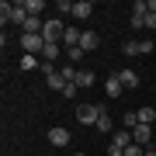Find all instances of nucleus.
I'll use <instances>...</instances> for the list:
<instances>
[{
    "label": "nucleus",
    "mask_w": 156,
    "mask_h": 156,
    "mask_svg": "<svg viewBox=\"0 0 156 156\" xmlns=\"http://www.w3.org/2000/svg\"><path fill=\"white\" fill-rule=\"evenodd\" d=\"M24 17H28V11H24V4H0V21L4 24H24Z\"/></svg>",
    "instance_id": "obj_1"
},
{
    "label": "nucleus",
    "mask_w": 156,
    "mask_h": 156,
    "mask_svg": "<svg viewBox=\"0 0 156 156\" xmlns=\"http://www.w3.org/2000/svg\"><path fill=\"white\" fill-rule=\"evenodd\" d=\"M135 139H132V132L128 128H118V132L111 135V146H108V156H125V149L132 146Z\"/></svg>",
    "instance_id": "obj_2"
},
{
    "label": "nucleus",
    "mask_w": 156,
    "mask_h": 156,
    "mask_svg": "<svg viewBox=\"0 0 156 156\" xmlns=\"http://www.w3.org/2000/svg\"><path fill=\"white\" fill-rule=\"evenodd\" d=\"M17 45H21V52H24V56H38V59H42L45 38H42V35H21V38H17Z\"/></svg>",
    "instance_id": "obj_3"
},
{
    "label": "nucleus",
    "mask_w": 156,
    "mask_h": 156,
    "mask_svg": "<svg viewBox=\"0 0 156 156\" xmlns=\"http://www.w3.org/2000/svg\"><path fill=\"white\" fill-rule=\"evenodd\" d=\"M101 115H104L101 104H76V122H80V125H97Z\"/></svg>",
    "instance_id": "obj_4"
},
{
    "label": "nucleus",
    "mask_w": 156,
    "mask_h": 156,
    "mask_svg": "<svg viewBox=\"0 0 156 156\" xmlns=\"http://www.w3.org/2000/svg\"><path fill=\"white\" fill-rule=\"evenodd\" d=\"M62 35H66V24H62L59 17H49V21H45V28H42V38H45V42H59V45H62Z\"/></svg>",
    "instance_id": "obj_5"
},
{
    "label": "nucleus",
    "mask_w": 156,
    "mask_h": 156,
    "mask_svg": "<svg viewBox=\"0 0 156 156\" xmlns=\"http://www.w3.org/2000/svg\"><path fill=\"white\" fill-rule=\"evenodd\" d=\"M132 139H135V146H153V125H135Z\"/></svg>",
    "instance_id": "obj_6"
},
{
    "label": "nucleus",
    "mask_w": 156,
    "mask_h": 156,
    "mask_svg": "<svg viewBox=\"0 0 156 156\" xmlns=\"http://www.w3.org/2000/svg\"><path fill=\"white\" fill-rule=\"evenodd\" d=\"M146 11H149V4H135L132 7V17H128V24H132V28H146Z\"/></svg>",
    "instance_id": "obj_7"
},
{
    "label": "nucleus",
    "mask_w": 156,
    "mask_h": 156,
    "mask_svg": "<svg viewBox=\"0 0 156 156\" xmlns=\"http://www.w3.org/2000/svg\"><path fill=\"white\" fill-rule=\"evenodd\" d=\"M49 142H52V146H59V149H62V146H69V132H66L62 125L49 128Z\"/></svg>",
    "instance_id": "obj_8"
},
{
    "label": "nucleus",
    "mask_w": 156,
    "mask_h": 156,
    "mask_svg": "<svg viewBox=\"0 0 156 156\" xmlns=\"http://www.w3.org/2000/svg\"><path fill=\"white\" fill-rule=\"evenodd\" d=\"M59 49H62L59 42H45V49H42V62H52V66H56V59H59Z\"/></svg>",
    "instance_id": "obj_9"
},
{
    "label": "nucleus",
    "mask_w": 156,
    "mask_h": 156,
    "mask_svg": "<svg viewBox=\"0 0 156 156\" xmlns=\"http://www.w3.org/2000/svg\"><path fill=\"white\" fill-rule=\"evenodd\" d=\"M118 80H122L125 90H135V87H139V73H135V69H122V73H118Z\"/></svg>",
    "instance_id": "obj_10"
},
{
    "label": "nucleus",
    "mask_w": 156,
    "mask_h": 156,
    "mask_svg": "<svg viewBox=\"0 0 156 156\" xmlns=\"http://www.w3.org/2000/svg\"><path fill=\"white\" fill-rule=\"evenodd\" d=\"M122 80H118V73H111V76H108V83H104V94L108 97H122Z\"/></svg>",
    "instance_id": "obj_11"
},
{
    "label": "nucleus",
    "mask_w": 156,
    "mask_h": 156,
    "mask_svg": "<svg viewBox=\"0 0 156 156\" xmlns=\"http://www.w3.org/2000/svg\"><path fill=\"white\" fill-rule=\"evenodd\" d=\"M97 45H101V35H97V31H83V38H80V49H83V52H94Z\"/></svg>",
    "instance_id": "obj_12"
},
{
    "label": "nucleus",
    "mask_w": 156,
    "mask_h": 156,
    "mask_svg": "<svg viewBox=\"0 0 156 156\" xmlns=\"http://www.w3.org/2000/svg\"><path fill=\"white\" fill-rule=\"evenodd\" d=\"M90 14H94V4H90V0H80V4H73V17H80V21H87Z\"/></svg>",
    "instance_id": "obj_13"
},
{
    "label": "nucleus",
    "mask_w": 156,
    "mask_h": 156,
    "mask_svg": "<svg viewBox=\"0 0 156 156\" xmlns=\"http://www.w3.org/2000/svg\"><path fill=\"white\" fill-rule=\"evenodd\" d=\"M135 115H139V125H153L156 122V108H149V104H142Z\"/></svg>",
    "instance_id": "obj_14"
},
{
    "label": "nucleus",
    "mask_w": 156,
    "mask_h": 156,
    "mask_svg": "<svg viewBox=\"0 0 156 156\" xmlns=\"http://www.w3.org/2000/svg\"><path fill=\"white\" fill-rule=\"evenodd\" d=\"M76 87H80V90L94 87V69H80V73H76Z\"/></svg>",
    "instance_id": "obj_15"
},
{
    "label": "nucleus",
    "mask_w": 156,
    "mask_h": 156,
    "mask_svg": "<svg viewBox=\"0 0 156 156\" xmlns=\"http://www.w3.org/2000/svg\"><path fill=\"white\" fill-rule=\"evenodd\" d=\"M94 128H97V132H115V118L108 115V108H104V115L97 118V125H94Z\"/></svg>",
    "instance_id": "obj_16"
},
{
    "label": "nucleus",
    "mask_w": 156,
    "mask_h": 156,
    "mask_svg": "<svg viewBox=\"0 0 156 156\" xmlns=\"http://www.w3.org/2000/svg\"><path fill=\"white\" fill-rule=\"evenodd\" d=\"M21 4H24V11L35 14V17H42V11H45V0H21Z\"/></svg>",
    "instance_id": "obj_17"
},
{
    "label": "nucleus",
    "mask_w": 156,
    "mask_h": 156,
    "mask_svg": "<svg viewBox=\"0 0 156 156\" xmlns=\"http://www.w3.org/2000/svg\"><path fill=\"white\" fill-rule=\"evenodd\" d=\"M59 73H62V80H66V83H76V66H73V62H66V66H59Z\"/></svg>",
    "instance_id": "obj_18"
},
{
    "label": "nucleus",
    "mask_w": 156,
    "mask_h": 156,
    "mask_svg": "<svg viewBox=\"0 0 156 156\" xmlns=\"http://www.w3.org/2000/svg\"><path fill=\"white\" fill-rule=\"evenodd\" d=\"M21 69H42V59L38 56H21Z\"/></svg>",
    "instance_id": "obj_19"
},
{
    "label": "nucleus",
    "mask_w": 156,
    "mask_h": 156,
    "mask_svg": "<svg viewBox=\"0 0 156 156\" xmlns=\"http://www.w3.org/2000/svg\"><path fill=\"white\" fill-rule=\"evenodd\" d=\"M45 83H49V90H62V87H66V80H62V73H52Z\"/></svg>",
    "instance_id": "obj_20"
},
{
    "label": "nucleus",
    "mask_w": 156,
    "mask_h": 156,
    "mask_svg": "<svg viewBox=\"0 0 156 156\" xmlns=\"http://www.w3.org/2000/svg\"><path fill=\"white\" fill-rule=\"evenodd\" d=\"M83 56H87V52L80 49V45H76V49H66V59L73 62V66H76V62H83Z\"/></svg>",
    "instance_id": "obj_21"
},
{
    "label": "nucleus",
    "mask_w": 156,
    "mask_h": 156,
    "mask_svg": "<svg viewBox=\"0 0 156 156\" xmlns=\"http://www.w3.org/2000/svg\"><path fill=\"white\" fill-rule=\"evenodd\" d=\"M135 125H139V115H135V111H128V115H122V128H128V132H132Z\"/></svg>",
    "instance_id": "obj_22"
},
{
    "label": "nucleus",
    "mask_w": 156,
    "mask_h": 156,
    "mask_svg": "<svg viewBox=\"0 0 156 156\" xmlns=\"http://www.w3.org/2000/svg\"><path fill=\"white\" fill-rule=\"evenodd\" d=\"M122 52H125V56H139V42H135V38L122 42Z\"/></svg>",
    "instance_id": "obj_23"
},
{
    "label": "nucleus",
    "mask_w": 156,
    "mask_h": 156,
    "mask_svg": "<svg viewBox=\"0 0 156 156\" xmlns=\"http://www.w3.org/2000/svg\"><path fill=\"white\" fill-rule=\"evenodd\" d=\"M142 153H146V146H135V142L125 149V156H142Z\"/></svg>",
    "instance_id": "obj_24"
},
{
    "label": "nucleus",
    "mask_w": 156,
    "mask_h": 156,
    "mask_svg": "<svg viewBox=\"0 0 156 156\" xmlns=\"http://www.w3.org/2000/svg\"><path fill=\"white\" fill-rule=\"evenodd\" d=\"M139 52H146V56H149V52H153V38H142V42H139Z\"/></svg>",
    "instance_id": "obj_25"
},
{
    "label": "nucleus",
    "mask_w": 156,
    "mask_h": 156,
    "mask_svg": "<svg viewBox=\"0 0 156 156\" xmlns=\"http://www.w3.org/2000/svg\"><path fill=\"white\" fill-rule=\"evenodd\" d=\"M76 90H80L76 83H66V87H62V97H73V94H76Z\"/></svg>",
    "instance_id": "obj_26"
},
{
    "label": "nucleus",
    "mask_w": 156,
    "mask_h": 156,
    "mask_svg": "<svg viewBox=\"0 0 156 156\" xmlns=\"http://www.w3.org/2000/svg\"><path fill=\"white\" fill-rule=\"evenodd\" d=\"M146 28H156V14L153 11H146Z\"/></svg>",
    "instance_id": "obj_27"
},
{
    "label": "nucleus",
    "mask_w": 156,
    "mask_h": 156,
    "mask_svg": "<svg viewBox=\"0 0 156 156\" xmlns=\"http://www.w3.org/2000/svg\"><path fill=\"white\" fill-rule=\"evenodd\" d=\"M142 156H156V149H153V146H146V153Z\"/></svg>",
    "instance_id": "obj_28"
},
{
    "label": "nucleus",
    "mask_w": 156,
    "mask_h": 156,
    "mask_svg": "<svg viewBox=\"0 0 156 156\" xmlns=\"http://www.w3.org/2000/svg\"><path fill=\"white\" fill-rule=\"evenodd\" d=\"M149 11H153V14H156V0H149Z\"/></svg>",
    "instance_id": "obj_29"
},
{
    "label": "nucleus",
    "mask_w": 156,
    "mask_h": 156,
    "mask_svg": "<svg viewBox=\"0 0 156 156\" xmlns=\"http://www.w3.org/2000/svg\"><path fill=\"white\" fill-rule=\"evenodd\" d=\"M73 156H87V153H73Z\"/></svg>",
    "instance_id": "obj_30"
},
{
    "label": "nucleus",
    "mask_w": 156,
    "mask_h": 156,
    "mask_svg": "<svg viewBox=\"0 0 156 156\" xmlns=\"http://www.w3.org/2000/svg\"><path fill=\"white\" fill-rule=\"evenodd\" d=\"M153 149H156V139H153Z\"/></svg>",
    "instance_id": "obj_31"
}]
</instances>
